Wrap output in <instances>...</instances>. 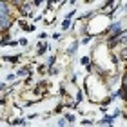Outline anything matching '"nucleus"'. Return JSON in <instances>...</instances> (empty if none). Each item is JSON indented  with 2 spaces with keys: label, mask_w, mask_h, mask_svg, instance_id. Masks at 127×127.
<instances>
[{
  "label": "nucleus",
  "mask_w": 127,
  "mask_h": 127,
  "mask_svg": "<svg viewBox=\"0 0 127 127\" xmlns=\"http://www.w3.org/2000/svg\"><path fill=\"white\" fill-rule=\"evenodd\" d=\"M103 34L105 36H113V38H120L125 34V27H124V22L122 20H114L109 24V27L105 31H103Z\"/></svg>",
  "instance_id": "f257e3e1"
},
{
  "label": "nucleus",
  "mask_w": 127,
  "mask_h": 127,
  "mask_svg": "<svg viewBox=\"0 0 127 127\" xmlns=\"http://www.w3.org/2000/svg\"><path fill=\"white\" fill-rule=\"evenodd\" d=\"M114 98H120V100L127 102V71L124 73V78H122V85L118 87V91H114L113 93Z\"/></svg>",
  "instance_id": "f03ea898"
},
{
  "label": "nucleus",
  "mask_w": 127,
  "mask_h": 127,
  "mask_svg": "<svg viewBox=\"0 0 127 127\" xmlns=\"http://www.w3.org/2000/svg\"><path fill=\"white\" fill-rule=\"evenodd\" d=\"M31 73H33V69H31V65H22L18 71H16V76H24V78H27V76H31Z\"/></svg>",
  "instance_id": "7ed1b4c3"
},
{
  "label": "nucleus",
  "mask_w": 127,
  "mask_h": 127,
  "mask_svg": "<svg viewBox=\"0 0 127 127\" xmlns=\"http://www.w3.org/2000/svg\"><path fill=\"white\" fill-rule=\"evenodd\" d=\"M22 56H24V55H11V56H4V60L5 62H9L11 64V65H18V64L22 62Z\"/></svg>",
  "instance_id": "20e7f679"
},
{
  "label": "nucleus",
  "mask_w": 127,
  "mask_h": 127,
  "mask_svg": "<svg viewBox=\"0 0 127 127\" xmlns=\"http://www.w3.org/2000/svg\"><path fill=\"white\" fill-rule=\"evenodd\" d=\"M47 49H49V44L47 42H38V45H36V56H42V55H45L47 53Z\"/></svg>",
  "instance_id": "39448f33"
},
{
  "label": "nucleus",
  "mask_w": 127,
  "mask_h": 127,
  "mask_svg": "<svg viewBox=\"0 0 127 127\" xmlns=\"http://www.w3.org/2000/svg\"><path fill=\"white\" fill-rule=\"evenodd\" d=\"M78 45H80V42H78V40H73V42L69 44V47H67V55H76Z\"/></svg>",
  "instance_id": "423d86ee"
},
{
  "label": "nucleus",
  "mask_w": 127,
  "mask_h": 127,
  "mask_svg": "<svg viewBox=\"0 0 127 127\" xmlns=\"http://www.w3.org/2000/svg\"><path fill=\"white\" fill-rule=\"evenodd\" d=\"M64 118H65L69 124H73V122H74V114H73V113H65V114H64Z\"/></svg>",
  "instance_id": "0eeeda50"
},
{
  "label": "nucleus",
  "mask_w": 127,
  "mask_h": 127,
  "mask_svg": "<svg viewBox=\"0 0 127 127\" xmlns=\"http://www.w3.org/2000/svg\"><path fill=\"white\" fill-rule=\"evenodd\" d=\"M69 26H71V20H67V18H65V20L62 22V31H67V29H69Z\"/></svg>",
  "instance_id": "6e6552de"
},
{
  "label": "nucleus",
  "mask_w": 127,
  "mask_h": 127,
  "mask_svg": "<svg viewBox=\"0 0 127 127\" xmlns=\"http://www.w3.org/2000/svg\"><path fill=\"white\" fill-rule=\"evenodd\" d=\"M80 62H82V65H85V67H87L89 64H93V62H91V58H89V56H84V58H80Z\"/></svg>",
  "instance_id": "1a4fd4ad"
},
{
  "label": "nucleus",
  "mask_w": 127,
  "mask_h": 127,
  "mask_svg": "<svg viewBox=\"0 0 127 127\" xmlns=\"http://www.w3.org/2000/svg\"><path fill=\"white\" fill-rule=\"evenodd\" d=\"M67 124H69L67 120H65V118H62V120H58V124H56V125H58V127H67Z\"/></svg>",
  "instance_id": "9d476101"
},
{
  "label": "nucleus",
  "mask_w": 127,
  "mask_h": 127,
  "mask_svg": "<svg viewBox=\"0 0 127 127\" xmlns=\"http://www.w3.org/2000/svg\"><path fill=\"white\" fill-rule=\"evenodd\" d=\"M18 44L22 45V47H27V38H20V40H18Z\"/></svg>",
  "instance_id": "9b49d317"
},
{
  "label": "nucleus",
  "mask_w": 127,
  "mask_h": 127,
  "mask_svg": "<svg viewBox=\"0 0 127 127\" xmlns=\"http://www.w3.org/2000/svg\"><path fill=\"white\" fill-rule=\"evenodd\" d=\"M82 98H84L82 91H78V93H76V103H80V102H82Z\"/></svg>",
  "instance_id": "f8f14e48"
},
{
  "label": "nucleus",
  "mask_w": 127,
  "mask_h": 127,
  "mask_svg": "<svg viewBox=\"0 0 127 127\" xmlns=\"http://www.w3.org/2000/svg\"><path fill=\"white\" fill-rule=\"evenodd\" d=\"M95 122H93V120H82V125L85 127V125H93Z\"/></svg>",
  "instance_id": "ddd939ff"
},
{
  "label": "nucleus",
  "mask_w": 127,
  "mask_h": 127,
  "mask_svg": "<svg viewBox=\"0 0 127 127\" xmlns=\"http://www.w3.org/2000/svg\"><path fill=\"white\" fill-rule=\"evenodd\" d=\"M51 36H53V40H60L62 38V33H53Z\"/></svg>",
  "instance_id": "4468645a"
},
{
  "label": "nucleus",
  "mask_w": 127,
  "mask_h": 127,
  "mask_svg": "<svg viewBox=\"0 0 127 127\" xmlns=\"http://www.w3.org/2000/svg\"><path fill=\"white\" fill-rule=\"evenodd\" d=\"M16 78V73H11V74H7V82H11V80H15Z\"/></svg>",
  "instance_id": "2eb2a0df"
},
{
  "label": "nucleus",
  "mask_w": 127,
  "mask_h": 127,
  "mask_svg": "<svg viewBox=\"0 0 127 127\" xmlns=\"http://www.w3.org/2000/svg\"><path fill=\"white\" fill-rule=\"evenodd\" d=\"M24 84L27 85V84H33V76H27V78H24Z\"/></svg>",
  "instance_id": "dca6fc26"
},
{
  "label": "nucleus",
  "mask_w": 127,
  "mask_h": 127,
  "mask_svg": "<svg viewBox=\"0 0 127 127\" xmlns=\"http://www.w3.org/2000/svg\"><path fill=\"white\" fill-rule=\"evenodd\" d=\"M76 78H78V76H76V73H73V74H71V76H69V80H71V82H73V84H74V82H76Z\"/></svg>",
  "instance_id": "f3484780"
},
{
  "label": "nucleus",
  "mask_w": 127,
  "mask_h": 127,
  "mask_svg": "<svg viewBox=\"0 0 127 127\" xmlns=\"http://www.w3.org/2000/svg\"><path fill=\"white\" fill-rule=\"evenodd\" d=\"M38 38H40V42H42L44 38H47V34H45V33H38Z\"/></svg>",
  "instance_id": "a211bd4d"
},
{
  "label": "nucleus",
  "mask_w": 127,
  "mask_h": 127,
  "mask_svg": "<svg viewBox=\"0 0 127 127\" xmlns=\"http://www.w3.org/2000/svg\"><path fill=\"white\" fill-rule=\"evenodd\" d=\"M125 15H127V4H125Z\"/></svg>",
  "instance_id": "6ab92c4d"
}]
</instances>
